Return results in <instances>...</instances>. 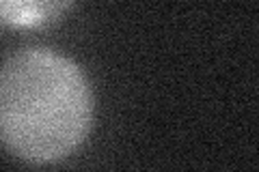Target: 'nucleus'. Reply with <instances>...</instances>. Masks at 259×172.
<instances>
[{"mask_svg": "<svg viewBox=\"0 0 259 172\" xmlns=\"http://www.w3.org/2000/svg\"><path fill=\"white\" fill-rule=\"evenodd\" d=\"M95 93L87 71L48 45H26L0 63V142L28 163H56L87 142Z\"/></svg>", "mask_w": 259, "mask_h": 172, "instance_id": "obj_1", "label": "nucleus"}, {"mask_svg": "<svg viewBox=\"0 0 259 172\" xmlns=\"http://www.w3.org/2000/svg\"><path fill=\"white\" fill-rule=\"evenodd\" d=\"M74 3L67 0H0V24L13 28H39L61 20Z\"/></svg>", "mask_w": 259, "mask_h": 172, "instance_id": "obj_2", "label": "nucleus"}]
</instances>
